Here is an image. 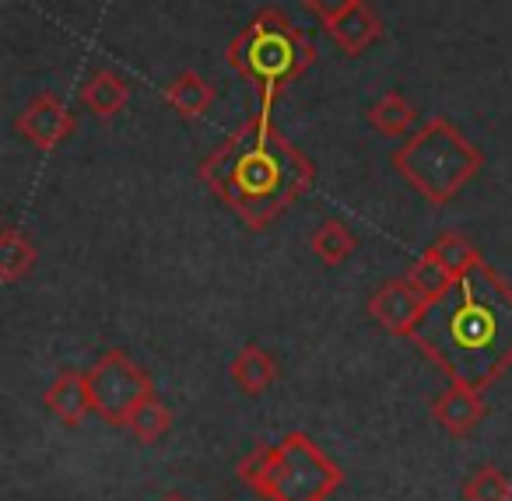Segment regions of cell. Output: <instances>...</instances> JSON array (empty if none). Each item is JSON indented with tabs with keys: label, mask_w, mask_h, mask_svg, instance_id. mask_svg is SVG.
Here are the masks:
<instances>
[{
	"label": "cell",
	"mask_w": 512,
	"mask_h": 501,
	"mask_svg": "<svg viewBox=\"0 0 512 501\" xmlns=\"http://www.w3.org/2000/svg\"><path fill=\"white\" fill-rule=\"evenodd\" d=\"M411 340L449 382L484 393L512 368V284L481 263L446 298L428 305Z\"/></svg>",
	"instance_id": "cell-1"
},
{
	"label": "cell",
	"mask_w": 512,
	"mask_h": 501,
	"mask_svg": "<svg viewBox=\"0 0 512 501\" xmlns=\"http://www.w3.org/2000/svg\"><path fill=\"white\" fill-rule=\"evenodd\" d=\"M197 176L249 232H264L306 197L316 162L274 127V113L256 109L200 162Z\"/></svg>",
	"instance_id": "cell-2"
},
{
	"label": "cell",
	"mask_w": 512,
	"mask_h": 501,
	"mask_svg": "<svg viewBox=\"0 0 512 501\" xmlns=\"http://www.w3.org/2000/svg\"><path fill=\"white\" fill-rule=\"evenodd\" d=\"M316 43L278 8H264L228 43L225 60L242 81L256 88L260 109L274 113L288 85L316 64Z\"/></svg>",
	"instance_id": "cell-3"
},
{
	"label": "cell",
	"mask_w": 512,
	"mask_h": 501,
	"mask_svg": "<svg viewBox=\"0 0 512 501\" xmlns=\"http://www.w3.org/2000/svg\"><path fill=\"white\" fill-rule=\"evenodd\" d=\"M239 480L264 501H327L344 484V470L306 435L288 431L260 445L235 466Z\"/></svg>",
	"instance_id": "cell-4"
},
{
	"label": "cell",
	"mask_w": 512,
	"mask_h": 501,
	"mask_svg": "<svg viewBox=\"0 0 512 501\" xmlns=\"http://www.w3.org/2000/svg\"><path fill=\"white\" fill-rule=\"evenodd\" d=\"M393 169L428 204L442 207L484 169V155L446 116H432L393 151Z\"/></svg>",
	"instance_id": "cell-5"
},
{
	"label": "cell",
	"mask_w": 512,
	"mask_h": 501,
	"mask_svg": "<svg viewBox=\"0 0 512 501\" xmlns=\"http://www.w3.org/2000/svg\"><path fill=\"white\" fill-rule=\"evenodd\" d=\"M88 389H92V407L113 428H127L130 414L155 393L148 368H141L127 351L113 347L92 368H88Z\"/></svg>",
	"instance_id": "cell-6"
},
{
	"label": "cell",
	"mask_w": 512,
	"mask_h": 501,
	"mask_svg": "<svg viewBox=\"0 0 512 501\" xmlns=\"http://www.w3.org/2000/svg\"><path fill=\"white\" fill-rule=\"evenodd\" d=\"M428 305L432 302H428L411 284V277L404 274V277H390V281L379 284L365 309H369V316L376 319L386 333H393V337H411L421 319H425Z\"/></svg>",
	"instance_id": "cell-7"
},
{
	"label": "cell",
	"mask_w": 512,
	"mask_h": 501,
	"mask_svg": "<svg viewBox=\"0 0 512 501\" xmlns=\"http://www.w3.org/2000/svg\"><path fill=\"white\" fill-rule=\"evenodd\" d=\"M74 127H78V120H74L71 106L53 92H39L15 120V130L22 134V141H29L36 151L60 148L74 134Z\"/></svg>",
	"instance_id": "cell-8"
},
{
	"label": "cell",
	"mask_w": 512,
	"mask_h": 501,
	"mask_svg": "<svg viewBox=\"0 0 512 501\" xmlns=\"http://www.w3.org/2000/svg\"><path fill=\"white\" fill-rule=\"evenodd\" d=\"M484 414H488V407H484L481 389L467 386V382H449L432 400V421L453 438L470 435L484 421Z\"/></svg>",
	"instance_id": "cell-9"
},
{
	"label": "cell",
	"mask_w": 512,
	"mask_h": 501,
	"mask_svg": "<svg viewBox=\"0 0 512 501\" xmlns=\"http://www.w3.org/2000/svg\"><path fill=\"white\" fill-rule=\"evenodd\" d=\"M46 410L57 417L64 428H78L88 414H92V389H88V375L81 368H64L46 389Z\"/></svg>",
	"instance_id": "cell-10"
},
{
	"label": "cell",
	"mask_w": 512,
	"mask_h": 501,
	"mask_svg": "<svg viewBox=\"0 0 512 501\" xmlns=\"http://www.w3.org/2000/svg\"><path fill=\"white\" fill-rule=\"evenodd\" d=\"M330 39L344 50V57H362L369 46H376L383 39V22L369 4H355L348 15H341L334 25H327Z\"/></svg>",
	"instance_id": "cell-11"
},
{
	"label": "cell",
	"mask_w": 512,
	"mask_h": 501,
	"mask_svg": "<svg viewBox=\"0 0 512 501\" xmlns=\"http://www.w3.org/2000/svg\"><path fill=\"white\" fill-rule=\"evenodd\" d=\"M81 106L95 116V120H113L130 106V81L116 71H95L92 78L81 85Z\"/></svg>",
	"instance_id": "cell-12"
},
{
	"label": "cell",
	"mask_w": 512,
	"mask_h": 501,
	"mask_svg": "<svg viewBox=\"0 0 512 501\" xmlns=\"http://www.w3.org/2000/svg\"><path fill=\"white\" fill-rule=\"evenodd\" d=\"M214 99H218L214 85L197 71L176 74V78L162 88V102L169 109H176L183 120H200V116H207L214 106Z\"/></svg>",
	"instance_id": "cell-13"
},
{
	"label": "cell",
	"mask_w": 512,
	"mask_h": 501,
	"mask_svg": "<svg viewBox=\"0 0 512 501\" xmlns=\"http://www.w3.org/2000/svg\"><path fill=\"white\" fill-rule=\"evenodd\" d=\"M228 375H232V382L246 396H264L267 389L278 382L281 368H278V361H274L271 351H264L260 344H246L232 358V365H228Z\"/></svg>",
	"instance_id": "cell-14"
},
{
	"label": "cell",
	"mask_w": 512,
	"mask_h": 501,
	"mask_svg": "<svg viewBox=\"0 0 512 501\" xmlns=\"http://www.w3.org/2000/svg\"><path fill=\"white\" fill-rule=\"evenodd\" d=\"M365 116H369V127L383 137H411L414 123H418V109H414L397 88L379 95Z\"/></svg>",
	"instance_id": "cell-15"
},
{
	"label": "cell",
	"mask_w": 512,
	"mask_h": 501,
	"mask_svg": "<svg viewBox=\"0 0 512 501\" xmlns=\"http://www.w3.org/2000/svg\"><path fill=\"white\" fill-rule=\"evenodd\" d=\"M39 263V249L22 228L8 225L0 235V281L18 284L22 277L32 274V267Z\"/></svg>",
	"instance_id": "cell-16"
},
{
	"label": "cell",
	"mask_w": 512,
	"mask_h": 501,
	"mask_svg": "<svg viewBox=\"0 0 512 501\" xmlns=\"http://www.w3.org/2000/svg\"><path fill=\"white\" fill-rule=\"evenodd\" d=\"M309 249L320 256L323 267H341V263H348L351 256L358 253V235L351 232L344 221L327 218V221H320V228H316L313 235H309Z\"/></svg>",
	"instance_id": "cell-17"
},
{
	"label": "cell",
	"mask_w": 512,
	"mask_h": 501,
	"mask_svg": "<svg viewBox=\"0 0 512 501\" xmlns=\"http://www.w3.org/2000/svg\"><path fill=\"white\" fill-rule=\"evenodd\" d=\"M428 249L439 256V263L456 277V281H463L470 270H477L484 263V256L477 253V246L463 232H442Z\"/></svg>",
	"instance_id": "cell-18"
},
{
	"label": "cell",
	"mask_w": 512,
	"mask_h": 501,
	"mask_svg": "<svg viewBox=\"0 0 512 501\" xmlns=\"http://www.w3.org/2000/svg\"><path fill=\"white\" fill-rule=\"evenodd\" d=\"M127 428H130V435H134L141 445H155V442H162V438L169 435V428H172V410L162 403V396L151 393L148 400H144L141 407H137L134 414H130Z\"/></svg>",
	"instance_id": "cell-19"
},
{
	"label": "cell",
	"mask_w": 512,
	"mask_h": 501,
	"mask_svg": "<svg viewBox=\"0 0 512 501\" xmlns=\"http://www.w3.org/2000/svg\"><path fill=\"white\" fill-rule=\"evenodd\" d=\"M407 277H411V284L421 291V295L428 298V302H439V298H446L449 291H453L456 284H460L453 274H449L446 267H442L439 256H435L432 249H425V253H421L418 260L411 263Z\"/></svg>",
	"instance_id": "cell-20"
},
{
	"label": "cell",
	"mask_w": 512,
	"mask_h": 501,
	"mask_svg": "<svg viewBox=\"0 0 512 501\" xmlns=\"http://www.w3.org/2000/svg\"><path fill=\"white\" fill-rule=\"evenodd\" d=\"M463 501H512V477L495 463H484L463 480Z\"/></svg>",
	"instance_id": "cell-21"
},
{
	"label": "cell",
	"mask_w": 512,
	"mask_h": 501,
	"mask_svg": "<svg viewBox=\"0 0 512 501\" xmlns=\"http://www.w3.org/2000/svg\"><path fill=\"white\" fill-rule=\"evenodd\" d=\"M355 4H362V0H302V8L309 11V15H316L323 25H334L341 15H348Z\"/></svg>",
	"instance_id": "cell-22"
},
{
	"label": "cell",
	"mask_w": 512,
	"mask_h": 501,
	"mask_svg": "<svg viewBox=\"0 0 512 501\" xmlns=\"http://www.w3.org/2000/svg\"><path fill=\"white\" fill-rule=\"evenodd\" d=\"M162 501H186L183 494H169V498H162Z\"/></svg>",
	"instance_id": "cell-23"
}]
</instances>
